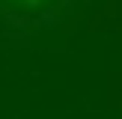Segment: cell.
Wrapping results in <instances>:
<instances>
[{
  "label": "cell",
  "instance_id": "6da1fadb",
  "mask_svg": "<svg viewBox=\"0 0 122 119\" xmlns=\"http://www.w3.org/2000/svg\"><path fill=\"white\" fill-rule=\"evenodd\" d=\"M6 3H12V6H21V9H36V6H42L45 0H6Z\"/></svg>",
  "mask_w": 122,
  "mask_h": 119
}]
</instances>
